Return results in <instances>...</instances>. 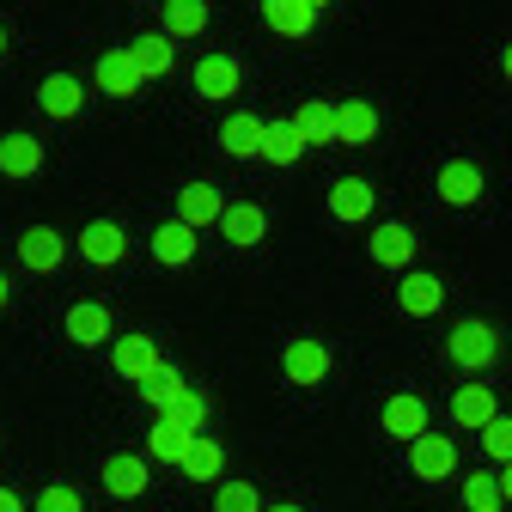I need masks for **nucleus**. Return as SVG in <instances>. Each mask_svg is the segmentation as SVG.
I'll use <instances>...</instances> for the list:
<instances>
[{
    "mask_svg": "<svg viewBox=\"0 0 512 512\" xmlns=\"http://www.w3.org/2000/svg\"><path fill=\"white\" fill-rule=\"evenodd\" d=\"M445 354H452L470 378H482L494 366V354H500V336H494V324H458L452 336H445Z\"/></svg>",
    "mask_w": 512,
    "mask_h": 512,
    "instance_id": "obj_1",
    "label": "nucleus"
},
{
    "mask_svg": "<svg viewBox=\"0 0 512 512\" xmlns=\"http://www.w3.org/2000/svg\"><path fill=\"white\" fill-rule=\"evenodd\" d=\"M92 86H98L104 98H141L147 74L135 68V55H128V43H122V49H104V55H98V68H92Z\"/></svg>",
    "mask_w": 512,
    "mask_h": 512,
    "instance_id": "obj_2",
    "label": "nucleus"
},
{
    "mask_svg": "<svg viewBox=\"0 0 512 512\" xmlns=\"http://www.w3.org/2000/svg\"><path fill=\"white\" fill-rule=\"evenodd\" d=\"M189 86H196V98H208V104H226V98H238V86H244V74H238V55H202L196 68H189Z\"/></svg>",
    "mask_w": 512,
    "mask_h": 512,
    "instance_id": "obj_3",
    "label": "nucleus"
},
{
    "mask_svg": "<svg viewBox=\"0 0 512 512\" xmlns=\"http://www.w3.org/2000/svg\"><path fill=\"white\" fill-rule=\"evenodd\" d=\"M86 98H92V92H86L80 74H43V80H37V110L55 116V122H74V116L86 110Z\"/></svg>",
    "mask_w": 512,
    "mask_h": 512,
    "instance_id": "obj_4",
    "label": "nucleus"
},
{
    "mask_svg": "<svg viewBox=\"0 0 512 512\" xmlns=\"http://www.w3.org/2000/svg\"><path fill=\"white\" fill-rule=\"evenodd\" d=\"M330 348L317 342V336H293L287 348H281V372H287V384H324L330 378Z\"/></svg>",
    "mask_w": 512,
    "mask_h": 512,
    "instance_id": "obj_5",
    "label": "nucleus"
},
{
    "mask_svg": "<svg viewBox=\"0 0 512 512\" xmlns=\"http://www.w3.org/2000/svg\"><path fill=\"white\" fill-rule=\"evenodd\" d=\"M110 366H116L128 384H147V378H153L165 360H159V342L135 330V336H116V342H110Z\"/></svg>",
    "mask_w": 512,
    "mask_h": 512,
    "instance_id": "obj_6",
    "label": "nucleus"
},
{
    "mask_svg": "<svg viewBox=\"0 0 512 512\" xmlns=\"http://www.w3.org/2000/svg\"><path fill=\"white\" fill-rule=\"evenodd\" d=\"M409 470L421 476V482H445L458 470V445H452V433H421L415 445H409Z\"/></svg>",
    "mask_w": 512,
    "mask_h": 512,
    "instance_id": "obj_7",
    "label": "nucleus"
},
{
    "mask_svg": "<svg viewBox=\"0 0 512 512\" xmlns=\"http://www.w3.org/2000/svg\"><path fill=\"white\" fill-rule=\"evenodd\" d=\"M433 189H439V202H445V208H476L488 183H482V165H470V159H452V165H439Z\"/></svg>",
    "mask_w": 512,
    "mask_h": 512,
    "instance_id": "obj_8",
    "label": "nucleus"
},
{
    "mask_svg": "<svg viewBox=\"0 0 512 512\" xmlns=\"http://www.w3.org/2000/svg\"><path fill=\"white\" fill-rule=\"evenodd\" d=\"M61 330H68V342H80V348H104V342H116V324H110V311H104L98 299H80V305H68V317H61Z\"/></svg>",
    "mask_w": 512,
    "mask_h": 512,
    "instance_id": "obj_9",
    "label": "nucleus"
},
{
    "mask_svg": "<svg viewBox=\"0 0 512 512\" xmlns=\"http://www.w3.org/2000/svg\"><path fill=\"white\" fill-rule=\"evenodd\" d=\"M61 256H68V238H61L55 226H25V232H19V263H25L31 275H55Z\"/></svg>",
    "mask_w": 512,
    "mask_h": 512,
    "instance_id": "obj_10",
    "label": "nucleus"
},
{
    "mask_svg": "<svg viewBox=\"0 0 512 512\" xmlns=\"http://www.w3.org/2000/svg\"><path fill=\"white\" fill-rule=\"evenodd\" d=\"M366 256H372L378 269H409V263H415V232H409L403 220H384V226H372Z\"/></svg>",
    "mask_w": 512,
    "mask_h": 512,
    "instance_id": "obj_11",
    "label": "nucleus"
},
{
    "mask_svg": "<svg viewBox=\"0 0 512 512\" xmlns=\"http://www.w3.org/2000/svg\"><path fill=\"white\" fill-rule=\"evenodd\" d=\"M494 415H500V403H494V384L470 378V384H458V391H452V421H458L464 433H482Z\"/></svg>",
    "mask_w": 512,
    "mask_h": 512,
    "instance_id": "obj_12",
    "label": "nucleus"
},
{
    "mask_svg": "<svg viewBox=\"0 0 512 512\" xmlns=\"http://www.w3.org/2000/svg\"><path fill=\"white\" fill-rule=\"evenodd\" d=\"M378 427H384V439H403V445H415V439L427 433V403H421L415 391H397L391 403H384Z\"/></svg>",
    "mask_w": 512,
    "mask_h": 512,
    "instance_id": "obj_13",
    "label": "nucleus"
},
{
    "mask_svg": "<svg viewBox=\"0 0 512 512\" xmlns=\"http://www.w3.org/2000/svg\"><path fill=\"white\" fill-rule=\"evenodd\" d=\"M80 256L92 269H116L122 256H128V232L116 226V220H92L86 232H80Z\"/></svg>",
    "mask_w": 512,
    "mask_h": 512,
    "instance_id": "obj_14",
    "label": "nucleus"
},
{
    "mask_svg": "<svg viewBox=\"0 0 512 512\" xmlns=\"http://www.w3.org/2000/svg\"><path fill=\"white\" fill-rule=\"evenodd\" d=\"M37 171H43V141H37V135H25V128L0 135V177L25 183V177H37Z\"/></svg>",
    "mask_w": 512,
    "mask_h": 512,
    "instance_id": "obj_15",
    "label": "nucleus"
},
{
    "mask_svg": "<svg viewBox=\"0 0 512 512\" xmlns=\"http://www.w3.org/2000/svg\"><path fill=\"white\" fill-rule=\"evenodd\" d=\"M177 220L183 226H220L226 220V196H220V189L214 183H189V189H177Z\"/></svg>",
    "mask_w": 512,
    "mask_h": 512,
    "instance_id": "obj_16",
    "label": "nucleus"
},
{
    "mask_svg": "<svg viewBox=\"0 0 512 512\" xmlns=\"http://www.w3.org/2000/svg\"><path fill=\"white\" fill-rule=\"evenodd\" d=\"M324 202H330V220L360 226V220H372V183L366 177H336Z\"/></svg>",
    "mask_w": 512,
    "mask_h": 512,
    "instance_id": "obj_17",
    "label": "nucleus"
},
{
    "mask_svg": "<svg viewBox=\"0 0 512 512\" xmlns=\"http://www.w3.org/2000/svg\"><path fill=\"white\" fill-rule=\"evenodd\" d=\"M263 135H269V122L250 116V110H238V116L220 128V147H226L232 159H263Z\"/></svg>",
    "mask_w": 512,
    "mask_h": 512,
    "instance_id": "obj_18",
    "label": "nucleus"
},
{
    "mask_svg": "<svg viewBox=\"0 0 512 512\" xmlns=\"http://www.w3.org/2000/svg\"><path fill=\"white\" fill-rule=\"evenodd\" d=\"M147 482H153V476H147V464H141L135 452H122V458L104 464V494H110V500H141Z\"/></svg>",
    "mask_w": 512,
    "mask_h": 512,
    "instance_id": "obj_19",
    "label": "nucleus"
},
{
    "mask_svg": "<svg viewBox=\"0 0 512 512\" xmlns=\"http://www.w3.org/2000/svg\"><path fill=\"white\" fill-rule=\"evenodd\" d=\"M372 135H378V110L366 98H342L336 104V141L342 147H366Z\"/></svg>",
    "mask_w": 512,
    "mask_h": 512,
    "instance_id": "obj_20",
    "label": "nucleus"
},
{
    "mask_svg": "<svg viewBox=\"0 0 512 512\" xmlns=\"http://www.w3.org/2000/svg\"><path fill=\"white\" fill-rule=\"evenodd\" d=\"M153 256H159L165 269H189V263H196V226L165 220V226L153 232Z\"/></svg>",
    "mask_w": 512,
    "mask_h": 512,
    "instance_id": "obj_21",
    "label": "nucleus"
},
{
    "mask_svg": "<svg viewBox=\"0 0 512 512\" xmlns=\"http://www.w3.org/2000/svg\"><path fill=\"white\" fill-rule=\"evenodd\" d=\"M220 232H226V244L250 250V244H263V232H269V214L256 208V202H226V220H220Z\"/></svg>",
    "mask_w": 512,
    "mask_h": 512,
    "instance_id": "obj_22",
    "label": "nucleus"
},
{
    "mask_svg": "<svg viewBox=\"0 0 512 512\" xmlns=\"http://www.w3.org/2000/svg\"><path fill=\"white\" fill-rule=\"evenodd\" d=\"M128 55H135V68H141L147 80H165V74L177 68V49H171L165 31H141L135 43H128Z\"/></svg>",
    "mask_w": 512,
    "mask_h": 512,
    "instance_id": "obj_23",
    "label": "nucleus"
},
{
    "mask_svg": "<svg viewBox=\"0 0 512 512\" xmlns=\"http://www.w3.org/2000/svg\"><path fill=\"white\" fill-rule=\"evenodd\" d=\"M263 25L281 31V37H311L317 7H311V0H263Z\"/></svg>",
    "mask_w": 512,
    "mask_h": 512,
    "instance_id": "obj_24",
    "label": "nucleus"
},
{
    "mask_svg": "<svg viewBox=\"0 0 512 512\" xmlns=\"http://www.w3.org/2000/svg\"><path fill=\"white\" fill-rule=\"evenodd\" d=\"M177 470H183L189 482H220V470H226V445H220V439H208V433H196Z\"/></svg>",
    "mask_w": 512,
    "mask_h": 512,
    "instance_id": "obj_25",
    "label": "nucleus"
},
{
    "mask_svg": "<svg viewBox=\"0 0 512 512\" xmlns=\"http://www.w3.org/2000/svg\"><path fill=\"white\" fill-rule=\"evenodd\" d=\"M397 305H403L409 317H433V311L445 305V287H439L433 275H421V269H409V275H403V287H397Z\"/></svg>",
    "mask_w": 512,
    "mask_h": 512,
    "instance_id": "obj_26",
    "label": "nucleus"
},
{
    "mask_svg": "<svg viewBox=\"0 0 512 512\" xmlns=\"http://www.w3.org/2000/svg\"><path fill=\"white\" fill-rule=\"evenodd\" d=\"M189 439H196V433H189V427H183L177 415H159V421L147 427V452H153V458H165V464H183Z\"/></svg>",
    "mask_w": 512,
    "mask_h": 512,
    "instance_id": "obj_27",
    "label": "nucleus"
},
{
    "mask_svg": "<svg viewBox=\"0 0 512 512\" xmlns=\"http://www.w3.org/2000/svg\"><path fill=\"white\" fill-rule=\"evenodd\" d=\"M208 19H214L208 0H165V25H159V31H165L171 43H177V37H202Z\"/></svg>",
    "mask_w": 512,
    "mask_h": 512,
    "instance_id": "obj_28",
    "label": "nucleus"
},
{
    "mask_svg": "<svg viewBox=\"0 0 512 512\" xmlns=\"http://www.w3.org/2000/svg\"><path fill=\"white\" fill-rule=\"evenodd\" d=\"M293 128L305 135V147H324V141H336V104H324V98L299 104V110H293Z\"/></svg>",
    "mask_w": 512,
    "mask_h": 512,
    "instance_id": "obj_29",
    "label": "nucleus"
},
{
    "mask_svg": "<svg viewBox=\"0 0 512 512\" xmlns=\"http://www.w3.org/2000/svg\"><path fill=\"white\" fill-rule=\"evenodd\" d=\"M458 494H464V512H500V506H506V494H500V470H470Z\"/></svg>",
    "mask_w": 512,
    "mask_h": 512,
    "instance_id": "obj_30",
    "label": "nucleus"
},
{
    "mask_svg": "<svg viewBox=\"0 0 512 512\" xmlns=\"http://www.w3.org/2000/svg\"><path fill=\"white\" fill-rule=\"evenodd\" d=\"M263 159L269 165H299L305 159V135L293 122H269V135H263Z\"/></svg>",
    "mask_w": 512,
    "mask_h": 512,
    "instance_id": "obj_31",
    "label": "nucleus"
},
{
    "mask_svg": "<svg viewBox=\"0 0 512 512\" xmlns=\"http://www.w3.org/2000/svg\"><path fill=\"white\" fill-rule=\"evenodd\" d=\"M141 397H147V403H153L159 415H171V409H177V403L189 397V378H177L171 366H159V372H153V378L141 384Z\"/></svg>",
    "mask_w": 512,
    "mask_h": 512,
    "instance_id": "obj_32",
    "label": "nucleus"
},
{
    "mask_svg": "<svg viewBox=\"0 0 512 512\" xmlns=\"http://www.w3.org/2000/svg\"><path fill=\"white\" fill-rule=\"evenodd\" d=\"M214 512H269L263 494H256V482H220L214 488Z\"/></svg>",
    "mask_w": 512,
    "mask_h": 512,
    "instance_id": "obj_33",
    "label": "nucleus"
},
{
    "mask_svg": "<svg viewBox=\"0 0 512 512\" xmlns=\"http://www.w3.org/2000/svg\"><path fill=\"white\" fill-rule=\"evenodd\" d=\"M482 452H488L500 470L512 464V415H494V421L482 427Z\"/></svg>",
    "mask_w": 512,
    "mask_h": 512,
    "instance_id": "obj_34",
    "label": "nucleus"
},
{
    "mask_svg": "<svg viewBox=\"0 0 512 512\" xmlns=\"http://www.w3.org/2000/svg\"><path fill=\"white\" fill-rule=\"evenodd\" d=\"M37 512H86V500H80V488H68V482H43V488H37Z\"/></svg>",
    "mask_w": 512,
    "mask_h": 512,
    "instance_id": "obj_35",
    "label": "nucleus"
},
{
    "mask_svg": "<svg viewBox=\"0 0 512 512\" xmlns=\"http://www.w3.org/2000/svg\"><path fill=\"white\" fill-rule=\"evenodd\" d=\"M171 415H177V421H183L189 433H202V421H208V397H202V391H189V397H183V403H177Z\"/></svg>",
    "mask_w": 512,
    "mask_h": 512,
    "instance_id": "obj_36",
    "label": "nucleus"
},
{
    "mask_svg": "<svg viewBox=\"0 0 512 512\" xmlns=\"http://www.w3.org/2000/svg\"><path fill=\"white\" fill-rule=\"evenodd\" d=\"M0 512H25V500H19V494H13L7 482H0Z\"/></svg>",
    "mask_w": 512,
    "mask_h": 512,
    "instance_id": "obj_37",
    "label": "nucleus"
},
{
    "mask_svg": "<svg viewBox=\"0 0 512 512\" xmlns=\"http://www.w3.org/2000/svg\"><path fill=\"white\" fill-rule=\"evenodd\" d=\"M500 494H506V506H512V464L500 470Z\"/></svg>",
    "mask_w": 512,
    "mask_h": 512,
    "instance_id": "obj_38",
    "label": "nucleus"
},
{
    "mask_svg": "<svg viewBox=\"0 0 512 512\" xmlns=\"http://www.w3.org/2000/svg\"><path fill=\"white\" fill-rule=\"evenodd\" d=\"M500 74H506V80H512V43H506V49H500Z\"/></svg>",
    "mask_w": 512,
    "mask_h": 512,
    "instance_id": "obj_39",
    "label": "nucleus"
},
{
    "mask_svg": "<svg viewBox=\"0 0 512 512\" xmlns=\"http://www.w3.org/2000/svg\"><path fill=\"white\" fill-rule=\"evenodd\" d=\"M7 299H13V287H7V275H0V311H7Z\"/></svg>",
    "mask_w": 512,
    "mask_h": 512,
    "instance_id": "obj_40",
    "label": "nucleus"
},
{
    "mask_svg": "<svg viewBox=\"0 0 512 512\" xmlns=\"http://www.w3.org/2000/svg\"><path fill=\"white\" fill-rule=\"evenodd\" d=\"M269 512H305V506H269Z\"/></svg>",
    "mask_w": 512,
    "mask_h": 512,
    "instance_id": "obj_41",
    "label": "nucleus"
},
{
    "mask_svg": "<svg viewBox=\"0 0 512 512\" xmlns=\"http://www.w3.org/2000/svg\"><path fill=\"white\" fill-rule=\"evenodd\" d=\"M0 55H7V25H0Z\"/></svg>",
    "mask_w": 512,
    "mask_h": 512,
    "instance_id": "obj_42",
    "label": "nucleus"
},
{
    "mask_svg": "<svg viewBox=\"0 0 512 512\" xmlns=\"http://www.w3.org/2000/svg\"><path fill=\"white\" fill-rule=\"evenodd\" d=\"M311 7H317V13H324V7H330V0H311Z\"/></svg>",
    "mask_w": 512,
    "mask_h": 512,
    "instance_id": "obj_43",
    "label": "nucleus"
}]
</instances>
